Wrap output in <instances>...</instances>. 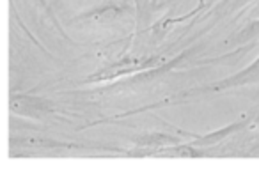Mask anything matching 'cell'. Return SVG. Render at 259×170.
I'll return each mask as SVG.
<instances>
[{"label":"cell","instance_id":"cell-1","mask_svg":"<svg viewBox=\"0 0 259 170\" xmlns=\"http://www.w3.org/2000/svg\"><path fill=\"white\" fill-rule=\"evenodd\" d=\"M255 82H259V57L250 66H247L240 73H236V75L229 76V78L222 80V82L211 83L209 87H206V91H226V89L241 87V85H248V83Z\"/></svg>","mask_w":259,"mask_h":170},{"label":"cell","instance_id":"cell-2","mask_svg":"<svg viewBox=\"0 0 259 170\" xmlns=\"http://www.w3.org/2000/svg\"><path fill=\"white\" fill-rule=\"evenodd\" d=\"M11 110L18 116L43 117L52 110L50 103L43 98H30V96H16L11 101Z\"/></svg>","mask_w":259,"mask_h":170},{"label":"cell","instance_id":"cell-3","mask_svg":"<svg viewBox=\"0 0 259 170\" xmlns=\"http://www.w3.org/2000/svg\"><path fill=\"white\" fill-rule=\"evenodd\" d=\"M248 121H241V123H233L229 124V126L226 128H220V130L217 131H211V133H206V135H194V133H187V131H181L178 130V133L183 135V137H188L192 138V145H195V147H204V145H213V144H219V142H222L226 137H229V135L236 133L238 130H241V128L247 124Z\"/></svg>","mask_w":259,"mask_h":170},{"label":"cell","instance_id":"cell-4","mask_svg":"<svg viewBox=\"0 0 259 170\" xmlns=\"http://www.w3.org/2000/svg\"><path fill=\"white\" fill-rule=\"evenodd\" d=\"M137 149L135 151H151V149H160L165 147V145H174L180 144V138L172 137L169 133H144V135H137V137L132 138Z\"/></svg>","mask_w":259,"mask_h":170},{"label":"cell","instance_id":"cell-5","mask_svg":"<svg viewBox=\"0 0 259 170\" xmlns=\"http://www.w3.org/2000/svg\"><path fill=\"white\" fill-rule=\"evenodd\" d=\"M259 37V20L255 22H250L248 25H245L241 30H238L236 34H233L231 37H227L224 41L226 46H241V44H247L250 41L257 39Z\"/></svg>","mask_w":259,"mask_h":170},{"label":"cell","instance_id":"cell-6","mask_svg":"<svg viewBox=\"0 0 259 170\" xmlns=\"http://www.w3.org/2000/svg\"><path fill=\"white\" fill-rule=\"evenodd\" d=\"M250 0H222L211 11L208 13V16H213V18H222V16L229 15L233 11H238L240 8H243L245 4H248Z\"/></svg>","mask_w":259,"mask_h":170},{"label":"cell","instance_id":"cell-7","mask_svg":"<svg viewBox=\"0 0 259 170\" xmlns=\"http://www.w3.org/2000/svg\"><path fill=\"white\" fill-rule=\"evenodd\" d=\"M148 4H149V0H135V11H137V29L141 27L142 20H144L146 11H148Z\"/></svg>","mask_w":259,"mask_h":170},{"label":"cell","instance_id":"cell-8","mask_svg":"<svg viewBox=\"0 0 259 170\" xmlns=\"http://www.w3.org/2000/svg\"><path fill=\"white\" fill-rule=\"evenodd\" d=\"M259 154V135L254 138V144H252V147H250V154Z\"/></svg>","mask_w":259,"mask_h":170},{"label":"cell","instance_id":"cell-9","mask_svg":"<svg viewBox=\"0 0 259 170\" xmlns=\"http://www.w3.org/2000/svg\"><path fill=\"white\" fill-rule=\"evenodd\" d=\"M254 123H259V116H257V117H255V119H254Z\"/></svg>","mask_w":259,"mask_h":170}]
</instances>
